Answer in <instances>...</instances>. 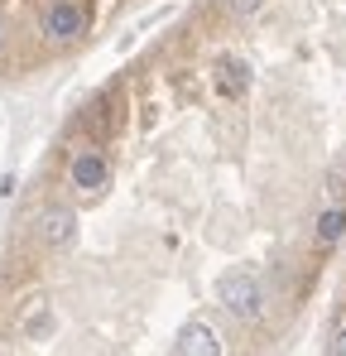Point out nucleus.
<instances>
[{"mask_svg":"<svg viewBox=\"0 0 346 356\" xmlns=\"http://www.w3.org/2000/svg\"><path fill=\"white\" fill-rule=\"evenodd\" d=\"M15 15L49 44V49H72L92 29V0H0V19L15 29Z\"/></svg>","mask_w":346,"mask_h":356,"instance_id":"f257e3e1","label":"nucleus"}]
</instances>
